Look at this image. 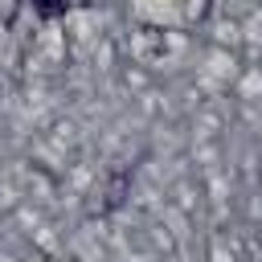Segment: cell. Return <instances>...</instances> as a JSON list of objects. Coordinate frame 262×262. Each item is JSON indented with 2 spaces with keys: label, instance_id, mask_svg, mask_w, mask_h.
<instances>
[{
  "label": "cell",
  "instance_id": "6da1fadb",
  "mask_svg": "<svg viewBox=\"0 0 262 262\" xmlns=\"http://www.w3.org/2000/svg\"><path fill=\"white\" fill-rule=\"evenodd\" d=\"M33 4V12L41 16V20H57L66 8H70V0H29Z\"/></svg>",
  "mask_w": 262,
  "mask_h": 262
}]
</instances>
